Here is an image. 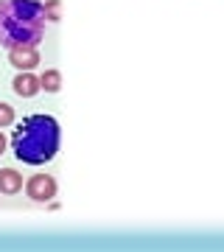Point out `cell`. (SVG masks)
Listing matches in <instances>:
<instances>
[{"mask_svg":"<svg viewBox=\"0 0 224 252\" xmlns=\"http://www.w3.org/2000/svg\"><path fill=\"white\" fill-rule=\"evenodd\" d=\"M11 152L20 162L26 165H45L51 162L62 146V129L56 124V118L36 112V115H26L14 126L11 132Z\"/></svg>","mask_w":224,"mask_h":252,"instance_id":"obj_1","label":"cell"},{"mask_svg":"<svg viewBox=\"0 0 224 252\" xmlns=\"http://www.w3.org/2000/svg\"><path fill=\"white\" fill-rule=\"evenodd\" d=\"M45 23L39 0H0V45L36 48L45 36Z\"/></svg>","mask_w":224,"mask_h":252,"instance_id":"obj_2","label":"cell"},{"mask_svg":"<svg viewBox=\"0 0 224 252\" xmlns=\"http://www.w3.org/2000/svg\"><path fill=\"white\" fill-rule=\"evenodd\" d=\"M26 193L31 202H51L56 196V180L51 174H34L26 177Z\"/></svg>","mask_w":224,"mask_h":252,"instance_id":"obj_3","label":"cell"},{"mask_svg":"<svg viewBox=\"0 0 224 252\" xmlns=\"http://www.w3.org/2000/svg\"><path fill=\"white\" fill-rule=\"evenodd\" d=\"M11 90L17 93L20 98H34L36 93L42 90L39 87V76L34 70H17V76L11 81Z\"/></svg>","mask_w":224,"mask_h":252,"instance_id":"obj_4","label":"cell"},{"mask_svg":"<svg viewBox=\"0 0 224 252\" xmlns=\"http://www.w3.org/2000/svg\"><path fill=\"white\" fill-rule=\"evenodd\" d=\"M9 64L17 70H34L39 67V51L36 48H9Z\"/></svg>","mask_w":224,"mask_h":252,"instance_id":"obj_5","label":"cell"},{"mask_svg":"<svg viewBox=\"0 0 224 252\" xmlns=\"http://www.w3.org/2000/svg\"><path fill=\"white\" fill-rule=\"evenodd\" d=\"M26 188V177L17 168H0V193L3 196H14Z\"/></svg>","mask_w":224,"mask_h":252,"instance_id":"obj_6","label":"cell"},{"mask_svg":"<svg viewBox=\"0 0 224 252\" xmlns=\"http://www.w3.org/2000/svg\"><path fill=\"white\" fill-rule=\"evenodd\" d=\"M39 87L45 93H59L62 90V73L56 70V67H45L39 73Z\"/></svg>","mask_w":224,"mask_h":252,"instance_id":"obj_7","label":"cell"},{"mask_svg":"<svg viewBox=\"0 0 224 252\" xmlns=\"http://www.w3.org/2000/svg\"><path fill=\"white\" fill-rule=\"evenodd\" d=\"M14 107L11 104H6V101H0V129H6V126L14 124Z\"/></svg>","mask_w":224,"mask_h":252,"instance_id":"obj_8","label":"cell"},{"mask_svg":"<svg viewBox=\"0 0 224 252\" xmlns=\"http://www.w3.org/2000/svg\"><path fill=\"white\" fill-rule=\"evenodd\" d=\"M42 11H45V20L48 23H59V0H45Z\"/></svg>","mask_w":224,"mask_h":252,"instance_id":"obj_9","label":"cell"},{"mask_svg":"<svg viewBox=\"0 0 224 252\" xmlns=\"http://www.w3.org/2000/svg\"><path fill=\"white\" fill-rule=\"evenodd\" d=\"M6 146H9V137L3 135V129H0V157H3V152H6Z\"/></svg>","mask_w":224,"mask_h":252,"instance_id":"obj_10","label":"cell"}]
</instances>
